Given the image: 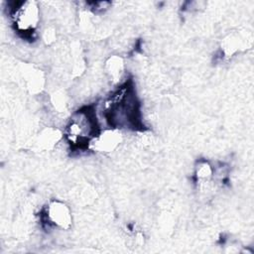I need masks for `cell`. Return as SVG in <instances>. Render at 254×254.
I'll return each mask as SVG.
<instances>
[{"instance_id": "obj_1", "label": "cell", "mask_w": 254, "mask_h": 254, "mask_svg": "<svg viewBox=\"0 0 254 254\" xmlns=\"http://www.w3.org/2000/svg\"><path fill=\"white\" fill-rule=\"evenodd\" d=\"M105 117L114 129L141 126L140 105L131 83H125L109 97L105 104Z\"/></svg>"}, {"instance_id": "obj_2", "label": "cell", "mask_w": 254, "mask_h": 254, "mask_svg": "<svg viewBox=\"0 0 254 254\" xmlns=\"http://www.w3.org/2000/svg\"><path fill=\"white\" fill-rule=\"evenodd\" d=\"M100 133L95 109L92 105L81 107L70 117L65 127V137L73 149H87Z\"/></svg>"}, {"instance_id": "obj_3", "label": "cell", "mask_w": 254, "mask_h": 254, "mask_svg": "<svg viewBox=\"0 0 254 254\" xmlns=\"http://www.w3.org/2000/svg\"><path fill=\"white\" fill-rule=\"evenodd\" d=\"M11 15L18 33L28 37L35 32L40 19L39 8L36 2L24 1L16 3V6L11 10Z\"/></svg>"}, {"instance_id": "obj_4", "label": "cell", "mask_w": 254, "mask_h": 254, "mask_svg": "<svg viewBox=\"0 0 254 254\" xmlns=\"http://www.w3.org/2000/svg\"><path fill=\"white\" fill-rule=\"evenodd\" d=\"M42 217L49 226L67 229L71 225V213L68 206L59 200L51 201L45 207Z\"/></svg>"}, {"instance_id": "obj_5", "label": "cell", "mask_w": 254, "mask_h": 254, "mask_svg": "<svg viewBox=\"0 0 254 254\" xmlns=\"http://www.w3.org/2000/svg\"><path fill=\"white\" fill-rule=\"evenodd\" d=\"M119 131L114 128L108 131L100 132L98 136L92 141L89 148L100 152H109L113 150L119 143Z\"/></svg>"}]
</instances>
